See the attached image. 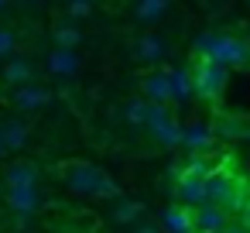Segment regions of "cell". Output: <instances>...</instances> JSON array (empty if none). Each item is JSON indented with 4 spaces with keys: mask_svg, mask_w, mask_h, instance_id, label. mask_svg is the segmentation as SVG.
Here are the masks:
<instances>
[{
    "mask_svg": "<svg viewBox=\"0 0 250 233\" xmlns=\"http://www.w3.org/2000/svg\"><path fill=\"white\" fill-rule=\"evenodd\" d=\"M168 83H171V103H188V100H195L192 72H188V69H168Z\"/></svg>",
    "mask_w": 250,
    "mask_h": 233,
    "instance_id": "18",
    "label": "cell"
},
{
    "mask_svg": "<svg viewBox=\"0 0 250 233\" xmlns=\"http://www.w3.org/2000/svg\"><path fill=\"white\" fill-rule=\"evenodd\" d=\"M127 230H130V233H161V226H158V223H151V219H144V216H141L134 226H127Z\"/></svg>",
    "mask_w": 250,
    "mask_h": 233,
    "instance_id": "27",
    "label": "cell"
},
{
    "mask_svg": "<svg viewBox=\"0 0 250 233\" xmlns=\"http://www.w3.org/2000/svg\"><path fill=\"white\" fill-rule=\"evenodd\" d=\"M219 233H250V226H229V223H226Z\"/></svg>",
    "mask_w": 250,
    "mask_h": 233,
    "instance_id": "28",
    "label": "cell"
},
{
    "mask_svg": "<svg viewBox=\"0 0 250 233\" xmlns=\"http://www.w3.org/2000/svg\"><path fill=\"white\" fill-rule=\"evenodd\" d=\"M240 212H243V226H250V199H247V206H243Z\"/></svg>",
    "mask_w": 250,
    "mask_h": 233,
    "instance_id": "29",
    "label": "cell"
},
{
    "mask_svg": "<svg viewBox=\"0 0 250 233\" xmlns=\"http://www.w3.org/2000/svg\"><path fill=\"white\" fill-rule=\"evenodd\" d=\"M147 106H151V100H144V96L127 100V103H124V120H127L130 127H144V120H147Z\"/></svg>",
    "mask_w": 250,
    "mask_h": 233,
    "instance_id": "23",
    "label": "cell"
},
{
    "mask_svg": "<svg viewBox=\"0 0 250 233\" xmlns=\"http://www.w3.org/2000/svg\"><path fill=\"white\" fill-rule=\"evenodd\" d=\"M4 154H7V151H4V144H0V158H4Z\"/></svg>",
    "mask_w": 250,
    "mask_h": 233,
    "instance_id": "32",
    "label": "cell"
},
{
    "mask_svg": "<svg viewBox=\"0 0 250 233\" xmlns=\"http://www.w3.org/2000/svg\"><path fill=\"white\" fill-rule=\"evenodd\" d=\"M134 59L144 62V65H161V62L168 59L165 38H158V35H141V38L134 42Z\"/></svg>",
    "mask_w": 250,
    "mask_h": 233,
    "instance_id": "10",
    "label": "cell"
},
{
    "mask_svg": "<svg viewBox=\"0 0 250 233\" xmlns=\"http://www.w3.org/2000/svg\"><path fill=\"white\" fill-rule=\"evenodd\" d=\"M161 233H192V209L188 206H168L158 216Z\"/></svg>",
    "mask_w": 250,
    "mask_h": 233,
    "instance_id": "14",
    "label": "cell"
},
{
    "mask_svg": "<svg viewBox=\"0 0 250 233\" xmlns=\"http://www.w3.org/2000/svg\"><path fill=\"white\" fill-rule=\"evenodd\" d=\"M4 202H7V209L18 212V216H35L45 199H42V189H38V185H7Z\"/></svg>",
    "mask_w": 250,
    "mask_h": 233,
    "instance_id": "5",
    "label": "cell"
},
{
    "mask_svg": "<svg viewBox=\"0 0 250 233\" xmlns=\"http://www.w3.org/2000/svg\"><path fill=\"white\" fill-rule=\"evenodd\" d=\"M110 202H113V209H110V223H113V226H134V223L144 216V206L134 202V199L117 195V199H110Z\"/></svg>",
    "mask_w": 250,
    "mask_h": 233,
    "instance_id": "16",
    "label": "cell"
},
{
    "mask_svg": "<svg viewBox=\"0 0 250 233\" xmlns=\"http://www.w3.org/2000/svg\"><path fill=\"white\" fill-rule=\"evenodd\" d=\"M11 100H14V106L21 113H38V110H45L52 103V93L45 86H38V83H24V86H14Z\"/></svg>",
    "mask_w": 250,
    "mask_h": 233,
    "instance_id": "8",
    "label": "cell"
},
{
    "mask_svg": "<svg viewBox=\"0 0 250 233\" xmlns=\"http://www.w3.org/2000/svg\"><path fill=\"white\" fill-rule=\"evenodd\" d=\"M168 7H171V0H137L134 4V21L154 24V21H161L168 14Z\"/></svg>",
    "mask_w": 250,
    "mask_h": 233,
    "instance_id": "19",
    "label": "cell"
},
{
    "mask_svg": "<svg viewBox=\"0 0 250 233\" xmlns=\"http://www.w3.org/2000/svg\"><path fill=\"white\" fill-rule=\"evenodd\" d=\"M18 52V35L11 31V28H4V24H0V62H4V59H11Z\"/></svg>",
    "mask_w": 250,
    "mask_h": 233,
    "instance_id": "25",
    "label": "cell"
},
{
    "mask_svg": "<svg viewBox=\"0 0 250 233\" xmlns=\"http://www.w3.org/2000/svg\"><path fill=\"white\" fill-rule=\"evenodd\" d=\"M69 11H72V18H89L93 14V0H72Z\"/></svg>",
    "mask_w": 250,
    "mask_h": 233,
    "instance_id": "26",
    "label": "cell"
},
{
    "mask_svg": "<svg viewBox=\"0 0 250 233\" xmlns=\"http://www.w3.org/2000/svg\"><path fill=\"white\" fill-rule=\"evenodd\" d=\"M144 100L151 103H168L171 106V83H168V69H154L144 76Z\"/></svg>",
    "mask_w": 250,
    "mask_h": 233,
    "instance_id": "13",
    "label": "cell"
},
{
    "mask_svg": "<svg viewBox=\"0 0 250 233\" xmlns=\"http://www.w3.org/2000/svg\"><path fill=\"white\" fill-rule=\"evenodd\" d=\"M216 141H219V137H216V130H212L209 124H185L178 148H185L188 154H192V151H212Z\"/></svg>",
    "mask_w": 250,
    "mask_h": 233,
    "instance_id": "9",
    "label": "cell"
},
{
    "mask_svg": "<svg viewBox=\"0 0 250 233\" xmlns=\"http://www.w3.org/2000/svg\"><path fill=\"white\" fill-rule=\"evenodd\" d=\"M79 69H83V62H79L76 48H52L48 52V72L52 76L72 79V76H79Z\"/></svg>",
    "mask_w": 250,
    "mask_h": 233,
    "instance_id": "12",
    "label": "cell"
},
{
    "mask_svg": "<svg viewBox=\"0 0 250 233\" xmlns=\"http://www.w3.org/2000/svg\"><path fill=\"white\" fill-rule=\"evenodd\" d=\"M229 223V212L219 209L216 202H202L192 209V233H219Z\"/></svg>",
    "mask_w": 250,
    "mask_h": 233,
    "instance_id": "7",
    "label": "cell"
},
{
    "mask_svg": "<svg viewBox=\"0 0 250 233\" xmlns=\"http://www.w3.org/2000/svg\"><path fill=\"white\" fill-rule=\"evenodd\" d=\"M28 137H31V127L24 117H4L0 120V144H4L7 154H18L28 148Z\"/></svg>",
    "mask_w": 250,
    "mask_h": 233,
    "instance_id": "6",
    "label": "cell"
},
{
    "mask_svg": "<svg viewBox=\"0 0 250 233\" xmlns=\"http://www.w3.org/2000/svg\"><path fill=\"white\" fill-rule=\"evenodd\" d=\"M212 130H216V137H243L247 120H243L240 113H229V117L223 113V117L216 120V127H212Z\"/></svg>",
    "mask_w": 250,
    "mask_h": 233,
    "instance_id": "24",
    "label": "cell"
},
{
    "mask_svg": "<svg viewBox=\"0 0 250 233\" xmlns=\"http://www.w3.org/2000/svg\"><path fill=\"white\" fill-rule=\"evenodd\" d=\"M178 199H182L188 209L209 202V195H206V178H185V175H178Z\"/></svg>",
    "mask_w": 250,
    "mask_h": 233,
    "instance_id": "17",
    "label": "cell"
},
{
    "mask_svg": "<svg viewBox=\"0 0 250 233\" xmlns=\"http://www.w3.org/2000/svg\"><path fill=\"white\" fill-rule=\"evenodd\" d=\"M229 86V69L219 65V62H209V59H199L195 69H192V89L199 100L206 103H216Z\"/></svg>",
    "mask_w": 250,
    "mask_h": 233,
    "instance_id": "4",
    "label": "cell"
},
{
    "mask_svg": "<svg viewBox=\"0 0 250 233\" xmlns=\"http://www.w3.org/2000/svg\"><path fill=\"white\" fill-rule=\"evenodd\" d=\"M42 178V168L35 161H11L4 168V189L7 185H38Z\"/></svg>",
    "mask_w": 250,
    "mask_h": 233,
    "instance_id": "15",
    "label": "cell"
},
{
    "mask_svg": "<svg viewBox=\"0 0 250 233\" xmlns=\"http://www.w3.org/2000/svg\"><path fill=\"white\" fill-rule=\"evenodd\" d=\"M31 79H35V69H31V62L24 55L14 52L11 59H4V65H0V83L4 86H24Z\"/></svg>",
    "mask_w": 250,
    "mask_h": 233,
    "instance_id": "11",
    "label": "cell"
},
{
    "mask_svg": "<svg viewBox=\"0 0 250 233\" xmlns=\"http://www.w3.org/2000/svg\"><path fill=\"white\" fill-rule=\"evenodd\" d=\"M62 4H72V0H62Z\"/></svg>",
    "mask_w": 250,
    "mask_h": 233,
    "instance_id": "33",
    "label": "cell"
},
{
    "mask_svg": "<svg viewBox=\"0 0 250 233\" xmlns=\"http://www.w3.org/2000/svg\"><path fill=\"white\" fill-rule=\"evenodd\" d=\"M59 178L69 192L86 195V199H117V195H124L120 185L93 161H62Z\"/></svg>",
    "mask_w": 250,
    "mask_h": 233,
    "instance_id": "1",
    "label": "cell"
},
{
    "mask_svg": "<svg viewBox=\"0 0 250 233\" xmlns=\"http://www.w3.org/2000/svg\"><path fill=\"white\" fill-rule=\"evenodd\" d=\"M52 42H55V48H79L83 45V31L76 24H55Z\"/></svg>",
    "mask_w": 250,
    "mask_h": 233,
    "instance_id": "22",
    "label": "cell"
},
{
    "mask_svg": "<svg viewBox=\"0 0 250 233\" xmlns=\"http://www.w3.org/2000/svg\"><path fill=\"white\" fill-rule=\"evenodd\" d=\"M206 195H209V202H216L219 209H226V212H240L243 206H247V185L226 168V171H212L209 178H206Z\"/></svg>",
    "mask_w": 250,
    "mask_h": 233,
    "instance_id": "3",
    "label": "cell"
},
{
    "mask_svg": "<svg viewBox=\"0 0 250 233\" xmlns=\"http://www.w3.org/2000/svg\"><path fill=\"white\" fill-rule=\"evenodd\" d=\"M151 137H154L161 148H178V144H182V124H178L175 117H168V120H161L158 127H151Z\"/></svg>",
    "mask_w": 250,
    "mask_h": 233,
    "instance_id": "20",
    "label": "cell"
},
{
    "mask_svg": "<svg viewBox=\"0 0 250 233\" xmlns=\"http://www.w3.org/2000/svg\"><path fill=\"white\" fill-rule=\"evenodd\" d=\"M243 137H247V141H250V120H247V130H243Z\"/></svg>",
    "mask_w": 250,
    "mask_h": 233,
    "instance_id": "30",
    "label": "cell"
},
{
    "mask_svg": "<svg viewBox=\"0 0 250 233\" xmlns=\"http://www.w3.org/2000/svg\"><path fill=\"white\" fill-rule=\"evenodd\" d=\"M212 171H216V165H212L209 151H192V158L182 165V175L185 178H209Z\"/></svg>",
    "mask_w": 250,
    "mask_h": 233,
    "instance_id": "21",
    "label": "cell"
},
{
    "mask_svg": "<svg viewBox=\"0 0 250 233\" xmlns=\"http://www.w3.org/2000/svg\"><path fill=\"white\" fill-rule=\"evenodd\" d=\"M192 52L199 59H209V62H219L226 69H247L250 65V45L233 38V35H216V31H206L195 38Z\"/></svg>",
    "mask_w": 250,
    "mask_h": 233,
    "instance_id": "2",
    "label": "cell"
},
{
    "mask_svg": "<svg viewBox=\"0 0 250 233\" xmlns=\"http://www.w3.org/2000/svg\"><path fill=\"white\" fill-rule=\"evenodd\" d=\"M7 4H11V0H0V11H4V7H7Z\"/></svg>",
    "mask_w": 250,
    "mask_h": 233,
    "instance_id": "31",
    "label": "cell"
}]
</instances>
